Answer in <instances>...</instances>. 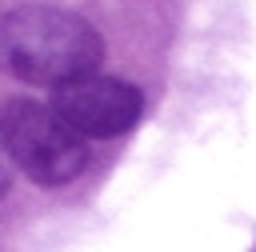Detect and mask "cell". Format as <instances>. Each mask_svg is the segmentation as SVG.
Returning <instances> with one entry per match:
<instances>
[{
  "label": "cell",
  "mask_w": 256,
  "mask_h": 252,
  "mask_svg": "<svg viewBox=\"0 0 256 252\" xmlns=\"http://www.w3.org/2000/svg\"><path fill=\"white\" fill-rule=\"evenodd\" d=\"M100 60V32L68 8L28 4L0 16V68L16 80L60 88L80 76H92Z\"/></svg>",
  "instance_id": "1"
},
{
  "label": "cell",
  "mask_w": 256,
  "mask_h": 252,
  "mask_svg": "<svg viewBox=\"0 0 256 252\" xmlns=\"http://www.w3.org/2000/svg\"><path fill=\"white\" fill-rule=\"evenodd\" d=\"M0 140L12 168H20L28 180L48 188L76 180L88 164V140L72 132L52 112V104L8 100L0 108Z\"/></svg>",
  "instance_id": "2"
},
{
  "label": "cell",
  "mask_w": 256,
  "mask_h": 252,
  "mask_svg": "<svg viewBox=\"0 0 256 252\" xmlns=\"http://www.w3.org/2000/svg\"><path fill=\"white\" fill-rule=\"evenodd\" d=\"M52 112L84 140H92V136L100 140V136L128 132L144 112V96L128 80L92 72V76H80L72 84L52 88Z\"/></svg>",
  "instance_id": "3"
},
{
  "label": "cell",
  "mask_w": 256,
  "mask_h": 252,
  "mask_svg": "<svg viewBox=\"0 0 256 252\" xmlns=\"http://www.w3.org/2000/svg\"><path fill=\"white\" fill-rule=\"evenodd\" d=\"M12 188V160H8V152H4V140H0V196Z\"/></svg>",
  "instance_id": "4"
}]
</instances>
